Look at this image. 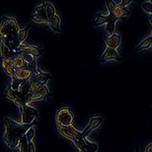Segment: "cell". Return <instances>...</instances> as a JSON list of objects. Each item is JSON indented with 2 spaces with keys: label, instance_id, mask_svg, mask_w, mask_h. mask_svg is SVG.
<instances>
[{
  "label": "cell",
  "instance_id": "1",
  "mask_svg": "<svg viewBox=\"0 0 152 152\" xmlns=\"http://www.w3.org/2000/svg\"><path fill=\"white\" fill-rule=\"evenodd\" d=\"M36 124V119L32 123L24 124L15 121L9 117L4 118L5 134L4 142L11 149H15L18 146L21 138L27 132Z\"/></svg>",
  "mask_w": 152,
  "mask_h": 152
},
{
  "label": "cell",
  "instance_id": "2",
  "mask_svg": "<svg viewBox=\"0 0 152 152\" xmlns=\"http://www.w3.org/2000/svg\"><path fill=\"white\" fill-rule=\"evenodd\" d=\"M15 104L19 107L21 113V123L29 124L32 123L38 115V112L35 108L28 105L24 100L17 98L14 101Z\"/></svg>",
  "mask_w": 152,
  "mask_h": 152
},
{
  "label": "cell",
  "instance_id": "3",
  "mask_svg": "<svg viewBox=\"0 0 152 152\" xmlns=\"http://www.w3.org/2000/svg\"><path fill=\"white\" fill-rule=\"evenodd\" d=\"M74 121V114L70 108L67 107H62L57 110L56 113V122L57 126L67 127L72 126Z\"/></svg>",
  "mask_w": 152,
  "mask_h": 152
},
{
  "label": "cell",
  "instance_id": "4",
  "mask_svg": "<svg viewBox=\"0 0 152 152\" xmlns=\"http://www.w3.org/2000/svg\"><path fill=\"white\" fill-rule=\"evenodd\" d=\"M58 130H59L61 135H62L69 140L72 141V142H73L75 139H78V138H82L81 132H79L78 130L76 129L73 126H69L67 127L58 126Z\"/></svg>",
  "mask_w": 152,
  "mask_h": 152
},
{
  "label": "cell",
  "instance_id": "5",
  "mask_svg": "<svg viewBox=\"0 0 152 152\" xmlns=\"http://www.w3.org/2000/svg\"><path fill=\"white\" fill-rule=\"evenodd\" d=\"M34 74L35 72L34 71L33 69L31 66H29V67L25 68V69L16 70L15 75L13 77H15L20 83L23 84L29 81Z\"/></svg>",
  "mask_w": 152,
  "mask_h": 152
},
{
  "label": "cell",
  "instance_id": "6",
  "mask_svg": "<svg viewBox=\"0 0 152 152\" xmlns=\"http://www.w3.org/2000/svg\"><path fill=\"white\" fill-rule=\"evenodd\" d=\"M115 2L116 4V6L114 7L112 12L110 13H109V14H110L116 20H118L119 18H123L131 14V11L129 10L126 8V6L121 5V1H119V2L115 1Z\"/></svg>",
  "mask_w": 152,
  "mask_h": 152
},
{
  "label": "cell",
  "instance_id": "7",
  "mask_svg": "<svg viewBox=\"0 0 152 152\" xmlns=\"http://www.w3.org/2000/svg\"><path fill=\"white\" fill-rule=\"evenodd\" d=\"M103 122H104V119L102 117H92L90 119V121H89L85 130L83 132H81V133H82L81 134L82 138H86L91 132H93L94 130L98 128L99 126L102 124Z\"/></svg>",
  "mask_w": 152,
  "mask_h": 152
},
{
  "label": "cell",
  "instance_id": "8",
  "mask_svg": "<svg viewBox=\"0 0 152 152\" xmlns=\"http://www.w3.org/2000/svg\"><path fill=\"white\" fill-rule=\"evenodd\" d=\"M110 60H116V61H121V57L119 55L116 50L107 47L102 54L100 61L101 62H106Z\"/></svg>",
  "mask_w": 152,
  "mask_h": 152
},
{
  "label": "cell",
  "instance_id": "9",
  "mask_svg": "<svg viewBox=\"0 0 152 152\" xmlns=\"http://www.w3.org/2000/svg\"><path fill=\"white\" fill-rule=\"evenodd\" d=\"M104 40L105 43L107 44V47L116 50L121 43V37L120 35L116 33H114L113 34L110 35V36H104Z\"/></svg>",
  "mask_w": 152,
  "mask_h": 152
},
{
  "label": "cell",
  "instance_id": "10",
  "mask_svg": "<svg viewBox=\"0 0 152 152\" xmlns=\"http://www.w3.org/2000/svg\"><path fill=\"white\" fill-rule=\"evenodd\" d=\"M18 48L22 49V50H25L27 53H28L29 54L34 56L35 58L40 56L42 55V53H43V50L41 48L34 45H28V44H23L22 43Z\"/></svg>",
  "mask_w": 152,
  "mask_h": 152
},
{
  "label": "cell",
  "instance_id": "11",
  "mask_svg": "<svg viewBox=\"0 0 152 152\" xmlns=\"http://www.w3.org/2000/svg\"><path fill=\"white\" fill-rule=\"evenodd\" d=\"M51 77V74L50 73H47V72H42L40 69H38L37 72L35 73L33 76H32V78H34V80H36L37 82L42 85L43 86L46 85L47 83V81L50 79V78Z\"/></svg>",
  "mask_w": 152,
  "mask_h": 152
},
{
  "label": "cell",
  "instance_id": "12",
  "mask_svg": "<svg viewBox=\"0 0 152 152\" xmlns=\"http://www.w3.org/2000/svg\"><path fill=\"white\" fill-rule=\"evenodd\" d=\"M13 62H14V68L16 70L25 69L30 66L29 63H28L22 57L17 54H15L13 56Z\"/></svg>",
  "mask_w": 152,
  "mask_h": 152
},
{
  "label": "cell",
  "instance_id": "13",
  "mask_svg": "<svg viewBox=\"0 0 152 152\" xmlns=\"http://www.w3.org/2000/svg\"><path fill=\"white\" fill-rule=\"evenodd\" d=\"M60 23L61 19L59 16L56 15L54 16L50 21H49L48 24L50 28H52V30L56 33L59 34L61 33V28H60Z\"/></svg>",
  "mask_w": 152,
  "mask_h": 152
},
{
  "label": "cell",
  "instance_id": "14",
  "mask_svg": "<svg viewBox=\"0 0 152 152\" xmlns=\"http://www.w3.org/2000/svg\"><path fill=\"white\" fill-rule=\"evenodd\" d=\"M45 8L49 22V21H50L54 16L56 15V8L54 4L51 2H45Z\"/></svg>",
  "mask_w": 152,
  "mask_h": 152
},
{
  "label": "cell",
  "instance_id": "15",
  "mask_svg": "<svg viewBox=\"0 0 152 152\" xmlns=\"http://www.w3.org/2000/svg\"><path fill=\"white\" fill-rule=\"evenodd\" d=\"M110 18V15H104L101 14V13H97L95 15L94 22V25L95 26H100L102 24H107L108 20Z\"/></svg>",
  "mask_w": 152,
  "mask_h": 152
},
{
  "label": "cell",
  "instance_id": "16",
  "mask_svg": "<svg viewBox=\"0 0 152 152\" xmlns=\"http://www.w3.org/2000/svg\"><path fill=\"white\" fill-rule=\"evenodd\" d=\"M152 36L145 38L135 48V51H140L142 50H147L151 47Z\"/></svg>",
  "mask_w": 152,
  "mask_h": 152
},
{
  "label": "cell",
  "instance_id": "17",
  "mask_svg": "<svg viewBox=\"0 0 152 152\" xmlns=\"http://www.w3.org/2000/svg\"><path fill=\"white\" fill-rule=\"evenodd\" d=\"M110 18L107 21V23L106 24V30L107 31V32L110 34V35L113 34L115 33V29H116V21H117L115 18L113 17L110 14Z\"/></svg>",
  "mask_w": 152,
  "mask_h": 152
},
{
  "label": "cell",
  "instance_id": "18",
  "mask_svg": "<svg viewBox=\"0 0 152 152\" xmlns=\"http://www.w3.org/2000/svg\"><path fill=\"white\" fill-rule=\"evenodd\" d=\"M31 24H28L27 25L26 28H24V29H21L20 30L18 33V43H19V46L22 44L23 41H24L25 39H26L27 36H28V31L31 29Z\"/></svg>",
  "mask_w": 152,
  "mask_h": 152
},
{
  "label": "cell",
  "instance_id": "19",
  "mask_svg": "<svg viewBox=\"0 0 152 152\" xmlns=\"http://www.w3.org/2000/svg\"><path fill=\"white\" fill-rule=\"evenodd\" d=\"M1 55H2V59L13 57L12 50L7 46H5L3 42H1Z\"/></svg>",
  "mask_w": 152,
  "mask_h": 152
},
{
  "label": "cell",
  "instance_id": "20",
  "mask_svg": "<svg viewBox=\"0 0 152 152\" xmlns=\"http://www.w3.org/2000/svg\"><path fill=\"white\" fill-rule=\"evenodd\" d=\"M43 87V85H40L39 82L34 79L33 78H31L30 79V84H29V89H30V93H35L38 90H40V88Z\"/></svg>",
  "mask_w": 152,
  "mask_h": 152
},
{
  "label": "cell",
  "instance_id": "21",
  "mask_svg": "<svg viewBox=\"0 0 152 152\" xmlns=\"http://www.w3.org/2000/svg\"><path fill=\"white\" fill-rule=\"evenodd\" d=\"M28 141L26 135H24V136L21 138L20 143L18 145L19 152H28Z\"/></svg>",
  "mask_w": 152,
  "mask_h": 152
},
{
  "label": "cell",
  "instance_id": "22",
  "mask_svg": "<svg viewBox=\"0 0 152 152\" xmlns=\"http://www.w3.org/2000/svg\"><path fill=\"white\" fill-rule=\"evenodd\" d=\"M5 96L7 97L8 99H9V100H11L12 101H13V102L17 99L15 91L12 89L11 85H9V86L7 87V88H6V90H5Z\"/></svg>",
  "mask_w": 152,
  "mask_h": 152
},
{
  "label": "cell",
  "instance_id": "23",
  "mask_svg": "<svg viewBox=\"0 0 152 152\" xmlns=\"http://www.w3.org/2000/svg\"><path fill=\"white\" fill-rule=\"evenodd\" d=\"M85 143H86V151L87 152H96L98 149V146L94 142L88 141L86 138H85Z\"/></svg>",
  "mask_w": 152,
  "mask_h": 152
},
{
  "label": "cell",
  "instance_id": "24",
  "mask_svg": "<svg viewBox=\"0 0 152 152\" xmlns=\"http://www.w3.org/2000/svg\"><path fill=\"white\" fill-rule=\"evenodd\" d=\"M31 19L37 23H47L48 24V19H47V17H44L41 15L37 14L36 12L31 15Z\"/></svg>",
  "mask_w": 152,
  "mask_h": 152
},
{
  "label": "cell",
  "instance_id": "25",
  "mask_svg": "<svg viewBox=\"0 0 152 152\" xmlns=\"http://www.w3.org/2000/svg\"><path fill=\"white\" fill-rule=\"evenodd\" d=\"M85 138H78V139H75V140H74L72 142L78 150L86 151V143H85Z\"/></svg>",
  "mask_w": 152,
  "mask_h": 152
},
{
  "label": "cell",
  "instance_id": "26",
  "mask_svg": "<svg viewBox=\"0 0 152 152\" xmlns=\"http://www.w3.org/2000/svg\"><path fill=\"white\" fill-rule=\"evenodd\" d=\"M142 9L148 14H152V2L151 1H146L142 3Z\"/></svg>",
  "mask_w": 152,
  "mask_h": 152
},
{
  "label": "cell",
  "instance_id": "27",
  "mask_svg": "<svg viewBox=\"0 0 152 152\" xmlns=\"http://www.w3.org/2000/svg\"><path fill=\"white\" fill-rule=\"evenodd\" d=\"M37 92L43 98H46V97H48L49 96H50V91H49L47 85H45L44 86L42 87L40 90H38Z\"/></svg>",
  "mask_w": 152,
  "mask_h": 152
},
{
  "label": "cell",
  "instance_id": "28",
  "mask_svg": "<svg viewBox=\"0 0 152 152\" xmlns=\"http://www.w3.org/2000/svg\"><path fill=\"white\" fill-rule=\"evenodd\" d=\"M21 84L16 79L15 77L12 78V84H11V87L14 91H18L20 87H21Z\"/></svg>",
  "mask_w": 152,
  "mask_h": 152
},
{
  "label": "cell",
  "instance_id": "29",
  "mask_svg": "<svg viewBox=\"0 0 152 152\" xmlns=\"http://www.w3.org/2000/svg\"><path fill=\"white\" fill-rule=\"evenodd\" d=\"M25 135H26L28 142H31V141L33 140V138H34L35 136V129L34 128V126L33 127H31V128L27 132Z\"/></svg>",
  "mask_w": 152,
  "mask_h": 152
},
{
  "label": "cell",
  "instance_id": "30",
  "mask_svg": "<svg viewBox=\"0 0 152 152\" xmlns=\"http://www.w3.org/2000/svg\"><path fill=\"white\" fill-rule=\"evenodd\" d=\"M106 4H107V7L109 12L110 13L113 11V9H114V7L116 6V2L115 1H112V0H110V1H106Z\"/></svg>",
  "mask_w": 152,
  "mask_h": 152
},
{
  "label": "cell",
  "instance_id": "31",
  "mask_svg": "<svg viewBox=\"0 0 152 152\" xmlns=\"http://www.w3.org/2000/svg\"><path fill=\"white\" fill-rule=\"evenodd\" d=\"M28 152H36V148H35V145L33 141L28 142Z\"/></svg>",
  "mask_w": 152,
  "mask_h": 152
},
{
  "label": "cell",
  "instance_id": "32",
  "mask_svg": "<svg viewBox=\"0 0 152 152\" xmlns=\"http://www.w3.org/2000/svg\"><path fill=\"white\" fill-rule=\"evenodd\" d=\"M144 152H152V142L147 144V145L145 148Z\"/></svg>",
  "mask_w": 152,
  "mask_h": 152
},
{
  "label": "cell",
  "instance_id": "33",
  "mask_svg": "<svg viewBox=\"0 0 152 152\" xmlns=\"http://www.w3.org/2000/svg\"><path fill=\"white\" fill-rule=\"evenodd\" d=\"M148 21H149V22H150L151 24V25H152V15H149V16H148Z\"/></svg>",
  "mask_w": 152,
  "mask_h": 152
},
{
  "label": "cell",
  "instance_id": "34",
  "mask_svg": "<svg viewBox=\"0 0 152 152\" xmlns=\"http://www.w3.org/2000/svg\"><path fill=\"white\" fill-rule=\"evenodd\" d=\"M135 151L139 152V148H138V146H136V147H135Z\"/></svg>",
  "mask_w": 152,
  "mask_h": 152
},
{
  "label": "cell",
  "instance_id": "35",
  "mask_svg": "<svg viewBox=\"0 0 152 152\" xmlns=\"http://www.w3.org/2000/svg\"><path fill=\"white\" fill-rule=\"evenodd\" d=\"M78 152H87V151L85 150H78Z\"/></svg>",
  "mask_w": 152,
  "mask_h": 152
},
{
  "label": "cell",
  "instance_id": "36",
  "mask_svg": "<svg viewBox=\"0 0 152 152\" xmlns=\"http://www.w3.org/2000/svg\"><path fill=\"white\" fill-rule=\"evenodd\" d=\"M151 2H152V1H151Z\"/></svg>",
  "mask_w": 152,
  "mask_h": 152
},
{
  "label": "cell",
  "instance_id": "37",
  "mask_svg": "<svg viewBox=\"0 0 152 152\" xmlns=\"http://www.w3.org/2000/svg\"><path fill=\"white\" fill-rule=\"evenodd\" d=\"M151 34H152V31H151Z\"/></svg>",
  "mask_w": 152,
  "mask_h": 152
},
{
  "label": "cell",
  "instance_id": "38",
  "mask_svg": "<svg viewBox=\"0 0 152 152\" xmlns=\"http://www.w3.org/2000/svg\"><path fill=\"white\" fill-rule=\"evenodd\" d=\"M151 47H152V44H151Z\"/></svg>",
  "mask_w": 152,
  "mask_h": 152
},
{
  "label": "cell",
  "instance_id": "39",
  "mask_svg": "<svg viewBox=\"0 0 152 152\" xmlns=\"http://www.w3.org/2000/svg\"><path fill=\"white\" fill-rule=\"evenodd\" d=\"M151 15H152V14H151Z\"/></svg>",
  "mask_w": 152,
  "mask_h": 152
}]
</instances>
